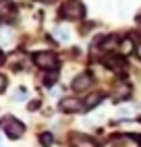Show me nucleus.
<instances>
[{
    "instance_id": "1",
    "label": "nucleus",
    "mask_w": 141,
    "mask_h": 147,
    "mask_svg": "<svg viewBox=\"0 0 141 147\" xmlns=\"http://www.w3.org/2000/svg\"><path fill=\"white\" fill-rule=\"evenodd\" d=\"M60 17L66 19V21H79V19L85 17V6L79 0H66V2L60 6Z\"/></svg>"
},
{
    "instance_id": "2",
    "label": "nucleus",
    "mask_w": 141,
    "mask_h": 147,
    "mask_svg": "<svg viewBox=\"0 0 141 147\" xmlns=\"http://www.w3.org/2000/svg\"><path fill=\"white\" fill-rule=\"evenodd\" d=\"M2 131L11 137V139H17V137H21L25 133V126L17 118H13V116H4L2 118Z\"/></svg>"
},
{
    "instance_id": "3",
    "label": "nucleus",
    "mask_w": 141,
    "mask_h": 147,
    "mask_svg": "<svg viewBox=\"0 0 141 147\" xmlns=\"http://www.w3.org/2000/svg\"><path fill=\"white\" fill-rule=\"evenodd\" d=\"M33 62L44 71H54L58 66V58L52 52H37V54H33Z\"/></svg>"
},
{
    "instance_id": "4",
    "label": "nucleus",
    "mask_w": 141,
    "mask_h": 147,
    "mask_svg": "<svg viewBox=\"0 0 141 147\" xmlns=\"http://www.w3.org/2000/svg\"><path fill=\"white\" fill-rule=\"evenodd\" d=\"M60 110L62 112H83L85 110V106L81 100H77V97H64L62 102H60Z\"/></svg>"
},
{
    "instance_id": "5",
    "label": "nucleus",
    "mask_w": 141,
    "mask_h": 147,
    "mask_svg": "<svg viewBox=\"0 0 141 147\" xmlns=\"http://www.w3.org/2000/svg\"><path fill=\"white\" fill-rule=\"evenodd\" d=\"M131 85L129 83H125V81H120L116 87H114V95H112V100L114 102H125V100H129L131 97Z\"/></svg>"
},
{
    "instance_id": "6",
    "label": "nucleus",
    "mask_w": 141,
    "mask_h": 147,
    "mask_svg": "<svg viewBox=\"0 0 141 147\" xmlns=\"http://www.w3.org/2000/svg\"><path fill=\"white\" fill-rule=\"evenodd\" d=\"M104 64L108 68H112V71H116V68H123L125 60H123V56H118V54H106L104 56Z\"/></svg>"
},
{
    "instance_id": "7",
    "label": "nucleus",
    "mask_w": 141,
    "mask_h": 147,
    "mask_svg": "<svg viewBox=\"0 0 141 147\" xmlns=\"http://www.w3.org/2000/svg\"><path fill=\"white\" fill-rule=\"evenodd\" d=\"M73 145L75 147H100L94 139H89L85 135H73Z\"/></svg>"
},
{
    "instance_id": "8",
    "label": "nucleus",
    "mask_w": 141,
    "mask_h": 147,
    "mask_svg": "<svg viewBox=\"0 0 141 147\" xmlns=\"http://www.w3.org/2000/svg\"><path fill=\"white\" fill-rule=\"evenodd\" d=\"M89 85H92V77H89V75H79V77H75V81H73V89L81 91V89H87Z\"/></svg>"
},
{
    "instance_id": "9",
    "label": "nucleus",
    "mask_w": 141,
    "mask_h": 147,
    "mask_svg": "<svg viewBox=\"0 0 141 147\" xmlns=\"http://www.w3.org/2000/svg\"><path fill=\"white\" fill-rule=\"evenodd\" d=\"M112 147H139V143L133 137H118V139L112 141Z\"/></svg>"
},
{
    "instance_id": "10",
    "label": "nucleus",
    "mask_w": 141,
    "mask_h": 147,
    "mask_svg": "<svg viewBox=\"0 0 141 147\" xmlns=\"http://www.w3.org/2000/svg\"><path fill=\"white\" fill-rule=\"evenodd\" d=\"M102 100H104V95H102V93H92V95H87V97H85L83 106H85V110H92V108H96Z\"/></svg>"
},
{
    "instance_id": "11",
    "label": "nucleus",
    "mask_w": 141,
    "mask_h": 147,
    "mask_svg": "<svg viewBox=\"0 0 141 147\" xmlns=\"http://www.w3.org/2000/svg\"><path fill=\"white\" fill-rule=\"evenodd\" d=\"M118 126L123 131H135V133H141V122H133V120H123L118 122Z\"/></svg>"
},
{
    "instance_id": "12",
    "label": "nucleus",
    "mask_w": 141,
    "mask_h": 147,
    "mask_svg": "<svg viewBox=\"0 0 141 147\" xmlns=\"http://www.w3.org/2000/svg\"><path fill=\"white\" fill-rule=\"evenodd\" d=\"M39 141H42L44 147H50V145L54 143V137L50 135V133H42V135H39Z\"/></svg>"
},
{
    "instance_id": "13",
    "label": "nucleus",
    "mask_w": 141,
    "mask_h": 147,
    "mask_svg": "<svg viewBox=\"0 0 141 147\" xmlns=\"http://www.w3.org/2000/svg\"><path fill=\"white\" fill-rule=\"evenodd\" d=\"M54 35L58 37V40H62V42H66V40H68V31H66V29H62V27H58L56 31H54Z\"/></svg>"
},
{
    "instance_id": "14",
    "label": "nucleus",
    "mask_w": 141,
    "mask_h": 147,
    "mask_svg": "<svg viewBox=\"0 0 141 147\" xmlns=\"http://www.w3.org/2000/svg\"><path fill=\"white\" fill-rule=\"evenodd\" d=\"M25 97H27V95H25V89L21 87V89H17V91H15V95H13V102H23Z\"/></svg>"
},
{
    "instance_id": "15",
    "label": "nucleus",
    "mask_w": 141,
    "mask_h": 147,
    "mask_svg": "<svg viewBox=\"0 0 141 147\" xmlns=\"http://www.w3.org/2000/svg\"><path fill=\"white\" fill-rule=\"evenodd\" d=\"M120 48H123V52H125V54H129L131 50H133V42H131V40H125Z\"/></svg>"
},
{
    "instance_id": "16",
    "label": "nucleus",
    "mask_w": 141,
    "mask_h": 147,
    "mask_svg": "<svg viewBox=\"0 0 141 147\" xmlns=\"http://www.w3.org/2000/svg\"><path fill=\"white\" fill-rule=\"evenodd\" d=\"M44 83H46L48 87H50V85H54V83H56V75H48V77H46V81H44Z\"/></svg>"
},
{
    "instance_id": "17",
    "label": "nucleus",
    "mask_w": 141,
    "mask_h": 147,
    "mask_svg": "<svg viewBox=\"0 0 141 147\" xmlns=\"http://www.w3.org/2000/svg\"><path fill=\"white\" fill-rule=\"evenodd\" d=\"M4 89H6V77L0 79V91H4Z\"/></svg>"
},
{
    "instance_id": "18",
    "label": "nucleus",
    "mask_w": 141,
    "mask_h": 147,
    "mask_svg": "<svg viewBox=\"0 0 141 147\" xmlns=\"http://www.w3.org/2000/svg\"><path fill=\"white\" fill-rule=\"evenodd\" d=\"M37 106H39V102H31V104H29V110H31V112H33V110H35V108H37Z\"/></svg>"
},
{
    "instance_id": "19",
    "label": "nucleus",
    "mask_w": 141,
    "mask_h": 147,
    "mask_svg": "<svg viewBox=\"0 0 141 147\" xmlns=\"http://www.w3.org/2000/svg\"><path fill=\"white\" fill-rule=\"evenodd\" d=\"M137 56H139V60H141V46H137Z\"/></svg>"
},
{
    "instance_id": "20",
    "label": "nucleus",
    "mask_w": 141,
    "mask_h": 147,
    "mask_svg": "<svg viewBox=\"0 0 141 147\" xmlns=\"http://www.w3.org/2000/svg\"><path fill=\"white\" fill-rule=\"evenodd\" d=\"M137 21H139V23H141V13H139V15H137Z\"/></svg>"
}]
</instances>
